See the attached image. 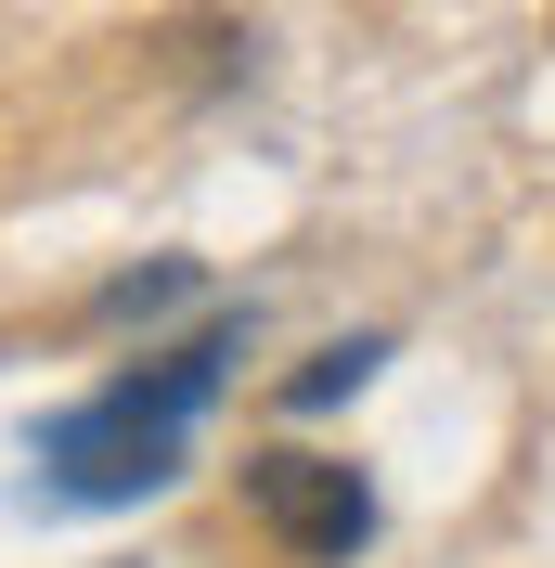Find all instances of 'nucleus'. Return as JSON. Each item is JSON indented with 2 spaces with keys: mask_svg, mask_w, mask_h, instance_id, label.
Returning a JSON list of instances; mask_svg holds the SVG:
<instances>
[{
  "mask_svg": "<svg viewBox=\"0 0 555 568\" xmlns=\"http://www.w3.org/2000/svg\"><path fill=\"white\" fill-rule=\"evenodd\" d=\"M245 517H259L297 568H349L362 542H375V478L284 439V453H245Z\"/></svg>",
  "mask_w": 555,
  "mask_h": 568,
  "instance_id": "nucleus-1",
  "label": "nucleus"
},
{
  "mask_svg": "<svg viewBox=\"0 0 555 568\" xmlns=\"http://www.w3.org/2000/svg\"><path fill=\"white\" fill-rule=\"evenodd\" d=\"M39 465H52V504H142L181 478V426L130 414V400H78V414H52V439H39Z\"/></svg>",
  "mask_w": 555,
  "mask_h": 568,
  "instance_id": "nucleus-2",
  "label": "nucleus"
},
{
  "mask_svg": "<svg viewBox=\"0 0 555 568\" xmlns=\"http://www.w3.org/2000/svg\"><path fill=\"white\" fill-rule=\"evenodd\" d=\"M375 362H387V336H336V349H311L297 375H284V414H336V400L362 388Z\"/></svg>",
  "mask_w": 555,
  "mask_h": 568,
  "instance_id": "nucleus-3",
  "label": "nucleus"
},
{
  "mask_svg": "<svg viewBox=\"0 0 555 568\" xmlns=\"http://www.w3.org/2000/svg\"><path fill=\"white\" fill-rule=\"evenodd\" d=\"M181 297H194V258H155V272H117L91 311L104 323H155V311H181Z\"/></svg>",
  "mask_w": 555,
  "mask_h": 568,
  "instance_id": "nucleus-4",
  "label": "nucleus"
}]
</instances>
